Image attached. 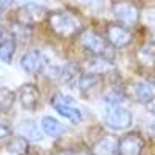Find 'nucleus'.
Instances as JSON below:
<instances>
[{"label":"nucleus","instance_id":"obj_16","mask_svg":"<svg viewBox=\"0 0 155 155\" xmlns=\"http://www.w3.org/2000/svg\"><path fill=\"white\" fill-rule=\"evenodd\" d=\"M16 51V39L14 36H11L5 41H0V61L9 64L12 61V56H14Z\"/></svg>","mask_w":155,"mask_h":155},{"label":"nucleus","instance_id":"obj_28","mask_svg":"<svg viewBox=\"0 0 155 155\" xmlns=\"http://www.w3.org/2000/svg\"><path fill=\"white\" fill-rule=\"evenodd\" d=\"M152 130H153V134H155V121H153V124H152Z\"/></svg>","mask_w":155,"mask_h":155},{"label":"nucleus","instance_id":"obj_21","mask_svg":"<svg viewBox=\"0 0 155 155\" xmlns=\"http://www.w3.org/2000/svg\"><path fill=\"white\" fill-rule=\"evenodd\" d=\"M99 82L98 76L96 74H92V73H84L79 76V79H78V85H79L81 92H88V90H92L93 87H96Z\"/></svg>","mask_w":155,"mask_h":155},{"label":"nucleus","instance_id":"obj_8","mask_svg":"<svg viewBox=\"0 0 155 155\" xmlns=\"http://www.w3.org/2000/svg\"><path fill=\"white\" fill-rule=\"evenodd\" d=\"M144 149V140L138 132H129L120 140L118 155H141Z\"/></svg>","mask_w":155,"mask_h":155},{"label":"nucleus","instance_id":"obj_12","mask_svg":"<svg viewBox=\"0 0 155 155\" xmlns=\"http://www.w3.org/2000/svg\"><path fill=\"white\" fill-rule=\"evenodd\" d=\"M132 93L138 102L147 106L152 99H155V85L149 81H140V82L134 84Z\"/></svg>","mask_w":155,"mask_h":155},{"label":"nucleus","instance_id":"obj_9","mask_svg":"<svg viewBox=\"0 0 155 155\" xmlns=\"http://www.w3.org/2000/svg\"><path fill=\"white\" fill-rule=\"evenodd\" d=\"M41 99V92L34 84H23L19 90V101L25 110H34Z\"/></svg>","mask_w":155,"mask_h":155},{"label":"nucleus","instance_id":"obj_14","mask_svg":"<svg viewBox=\"0 0 155 155\" xmlns=\"http://www.w3.org/2000/svg\"><path fill=\"white\" fill-rule=\"evenodd\" d=\"M41 127H42V132L51 138H58L65 132V126L59 123L56 118H53V116H44L41 121Z\"/></svg>","mask_w":155,"mask_h":155},{"label":"nucleus","instance_id":"obj_23","mask_svg":"<svg viewBox=\"0 0 155 155\" xmlns=\"http://www.w3.org/2000/svg\"><path fill=\"white\" fill-rule=\"evenodd\" d=\"M78 5H81L87 9H93V11H101L104 8V0H74Z\"/></svg>","mask_w":155,"mask_h":155},{"label":"nucleus","instance_id":"obj_22","mask_svg":"<svg viewBox=\"0 0 155 155\" xmlns=\"http://www.w3.org/2000/svg\"><path fill=\"white\" fill-rule=\"evenodd\" d=\"M124 99H126V96L120 90H110V92H107L104 95V101L109 107H120L121 102H124Z\"/></svg>","mask_w":155,"mask_h":155},{"label":"nucleus","instance_id":"obj_24","mask_svg":"<svg viewBox=\"0 0 155 155\" xmlns=\"http://www.w3.org/2000/svg\"><path fill=\"white\" fill-rule=\"evenodd\" d=\"M12 138V130L9 126L0 124V141H8Z\"/></svg>","mask_w":155,"mask_h":155},{"label":"nucleus","instance_id":"obj_17","mask_svg":"<svg viewBox=\"0 0 155 155\" xmlns=\"http://www.w3.org/2000/svg\"><path fill=\"white\" fill-rule=\"evenodd\" d=\"M30 149V143H28V140L19 135V137H12L9 140V143H8V150L11 153H14V155H27Z\"/></svg>","mask_w":155,"mask_h":155},{"label":"nucleus","instance_id":"obj_4","mask_svg":"<svg viewBox=\"0 0 155 155\" xmlns=\"http://www.w3.org/2000/svg\"><path fill=\"white\" fill-rule=\"evenodd\" d=\"M113 16L120 20L121 25L124 27H134L140 19V9L132 3L127 2V0H121V2H116L112 8Z\"/></svg>","mask_w":155,"mask_h":155},{"label":"nucleus","instance_id":"obj_18","mask_svg":"<svg viewBox=\"0 0 155 155\" xmlns=\"http://www.w3.org/2000/svg\"><path fill=\"white\" fill-rule=\"evenodd\" d=\"M137 61L144 68H155V51L147 47H141L137 51Z\"/></svg>","mask_w":155,"mask_h":155},{"label":"nucleus","instance_id":"obj_5","mask_svg":"<svg viewBox=\"0 0 155 155\" xmlns=\"http://www.w3.org/2000/svg\"><path fill=\"white\" fill-rule=\"evenodd\" d=\"M106 36H107V42L115 48H124L134 39L132 31L121 23H109L106 28Z\"/></svg>","mask_w":155,"mask_h":155},{"label":"nucleus","instance_id":"obj_20","mask_svg":"<svg viewBox=\"0 0 155 155\" xmlns=\"http://www.w3.org/2000/svg\"><path fill=\"white\" fill-rule=\"evenodd\" d=\"M16 101V93L12 92L11 88H6V87H0V110H9L12 107Z\"/></svg>","mask_w":155,"mask_h":155},{"label":"nucleus","instance_id":"obj_2","mask_svg":"<svg viewBox=\"0 0 155 155\" xmlns=\"http://www.w3.org/2000/svg\"><path fill=\"white\" fill-rule=\"evenodd\" d=\"M79 44L81 47L92 53L93 56H106L107 58V53H109V42L102 37L99 33L96 31H92V30H87V31H82L79 34Z\"/></svg>","mask_w":155,"mask_h":155},{"label":"nucleus","instance_id":"obj_26","mask_svg":"<svg viewBox=\"0 0 155 155\" xmlns=\"http://www.w3.org/2000/svg\"><path fill=\"white\" fill-rule=\"evenodd\" d=\"M58 155H90V153H84V152H61Z\"/></svg>","mask_w":155,"mask_h":155},{"label":"nucleus","instance_id":"obj_10","mask_svg":"<svg viewBox=\"0 0 155 155\" xmlns=\"http://www.w3.org/2000/svg\"><path fill=\"white\" fill-rule=\"evenodd\" d=\"M118 146L120 138L115 135H104L95 143L93 155H118Z\"/></svg>","mask_w":155,"mask_h":155},{"label":"nucleus","instance_id":"obj_6","mask_svg":"<svg viewBox=\"0 0 155 155\" xmlns=\"http://www.w3.org/2000/svg\"><path fill=\"white\" fill-rule=\"evenodd\" d=\"M47 65H48L47 56L41 50H30L20 59V67L23 68V71H27L30 74H36L39 71L45 70Z\"/></svg>","mask_w":155,"mask_h":155},{"label":"nucleus","instance_id":"obj_15","mask_svg":"<svg viewBox=\"0 0 155 155\" xmlns=\"http://www.w3.org/2000/svg\"><path fill=\"white\" fill-rule=\"evenodd\" d=\"M19 130L22 134V137H25L27 140H34V141H41L44 138L42 132L39 130L37 124L33 120H25L19 124Z\"/></svg>","mask_w":155,"mask_h":155},{"label":"nucleus","instance_id":"obj_1","mask_svg":"<svg viewBox=\"0 0 155 155\" xmlns=\"http://www.w3.org/2000/svg\"><path fill=\"white\" fill-rule=\"evenodd\" d=\"M48 25L51 31L62 39H70L82 33V23L70 11H54L48 14Z\"/></svg>","mask_w":155,"mask_h":155},{"label":"nucleus","instance_id":"obj_27","mask_svg":"<svg viewBox=\"0 0 155 155\" xmlns=\"http://www.w3.org/2000/svg\"><path fill=\"white\" fill-rule=\"evenodd\" d=\"M147 109H149L150 112H153V113H155V99H152V101L149 102V104H147Z\"/></svg>","mask_w":155,"mask_h":155},{"label":"nucleus","instance_id":"obj_13","mask_svg":"<svg viewBox=\"0 0 155 155\" xmlns=\"http://www.w3.org/2000/svg\"><path fill=\"white\" fill-rule=\"evenodd\" d=\"M54 107V110L62 115L64 118H67L68 121H71L73 124H81L82 120H84V116H82V112L74 107L73 104H62V102H51Z\"/></svg>","mask_w":155,"mask_h":155},{"label":"nucleus","instance_id":"obj_19","mask_svg":"<svg viewBox=\"0 0 155 155\" xmlns=\"http://www.w3.org/2000/svg\"><path fill=\"white\" fill-rule=\"evenodd\" d=\"M79 68H78L76 64H67V65L62 67V73H61V78L59 81L62 84H71L73 81H78L79 79Z\"/></svg>","mask_w":155,"mask_h":155},{"label":"nucleus","instance_id":"obj_25","mask_svg":"<svg viewBox=\"0 0 155 155\" xmlns=\"http://www.w3.org/2000/svg\"><path fill=\"white\" fill-rule=\"evenodd\" d=\"M12 3H14V0H0V11L8 8V6H11Z\"/></svg>","mask_w":155,"mask_h":155},{"label":"nucleus","instance_id":"obj_11","mask_svg":"<svg viewBox=\"0 0 155 155\" xmlns=\"http://www.w3.org/2000/svg\"><path fill=\"white\" fill-rule=\"evenodd\" d=\"M84 67H85L87 73H92V74H96V76L110 73L115 68L113 62L109 61V58H106V56H93L92 59H88L85 62Z\"/></svg>","mask_w":155,"mask_h":155},{"label":"nucleus","instance_id":"obj_3","mask_svg":"<svg viewBox=\"0 0 155 155\" xmlns=\"http://www.w3.org/2000/svg\"><path fill=\"white\" fill-rule=\"evenodd\" d=\"M17 20L22 25H37L44 22L48 17V11L44 5H39V3H27L17 9Z\"/></svg>","mask_w":155,"mask_h":155},{"label":"nucleus","instance_id":"obj_7","mask_svg":"<svg viewBox=\"0 0 155 155\" xmlns=\"http://www.w3.org/2000/svg\"><path fill=\"white\" fill-rule=\"evenodd\" d=\"M106 123L112 129H129L134 123V116L126 107H110L106 113Z\"/></svg>","mask_w":155,"mask_h":155}]
</instances>
